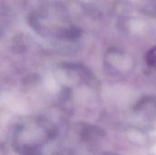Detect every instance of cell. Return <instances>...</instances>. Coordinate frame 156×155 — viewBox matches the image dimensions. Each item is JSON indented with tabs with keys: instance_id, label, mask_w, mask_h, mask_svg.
<instances>
[{
	"instance_id": "cell-1",
	"label": "cell",
	"mask_w": 156,
	"mask_h": 155,
	"mask_svg": "<svg viewBox=\"0 0 156 155\" xmlns=\"http://www.w3.org/2000/svg\"><path fill=\"white\" fill-rule=\"evenodd\" d=\"M146 62L149 67L156 69V47L148 51L146 55Z\"/></svg>"
},
{
	"instance_id": "cell-2",
	"label": "cell",
	"mask_w": 156,
	"mask_h": 155,
	"mask_svg": "<svg viewBox=\"0 0 156 155\" xmlns=\"http://www.w3.org/2000/svg\"><path fill=\"white\" fill-rule=\"evenodd\" d=\"M46 85H47V87H48V89H50V90H53V89H56V88H57V83H56V81H55L53 79H51V78H49V79H48L46 80Z\"/></svg>"
}]
</instances>
